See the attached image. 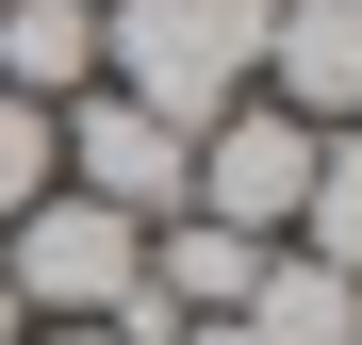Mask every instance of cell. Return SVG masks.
Returning a JSON list of instances; mask_svg holds the SVG:
<instances>
[{
    "label": "cell",
    "mask_w": 362,
    "mask_h": 345,
    "mask_svg": "<svg viewBox=\"0 0 362 345\" xmlns=\"http://www.w3.org/2000/svg\"><path fill=\"white\" fill-rule=\"evenodd\" d=\"M346 345H362V329H346Z\"/></svg>",
    "instance_id": "obj_14"
},
{
    "label": "cell",
    "mask_w": 362,
    "mask_h": 345,
    "mask_svg": "<svg viewBox=\"0 0 362 345\" xmlns=\"http://www.w3.org/2000/svg\"><path fill=\"white\" fill-rule=\"evenodd\" d=\"M247 99L346 132V115H362V0H264V83Z\"/></svg>",
    "instance_id": "obj_5"
},
{
    "label": "cell",
    "mask_w": 362,
    "mask_h": 345,
    "mask_svg": "<svg viewBox=\"0 0 362 345\" xmlns=\"http://www.w3.org/2000/svg\"><path fill=\"white\" fill-rule=\"evenodd\" d=\"M17 329H33V313H17V279H0V345H17Z\"/></svg>",
    "instance_id": "obj_13"
},
{
    "label": "cell",
    "mask_w": 362,
    "mask_h": 345,
    "mask_svg": "<svg viewBox=\"0 0 362 345\" xmlns=\"http://www.w3.org/2000/svg\"><path fill=\"white\" fill-rule=\"evenodd\" d=\"M0 279H17V313H33V329H115V296L148 279V230L49 181L17 230H0Z\"/></svg>",
    "instance_id": "obj_2"
},
{
    "label": "cell",
    "mask_w": 362,
    "mask_h": 345,
    "mask_svg": "<svg viewBox=\"0 0 362 345\" xmlns=\"http://www.w3.org/2000/svg\"><path fill=\"white\" fill-rule=\"evenodd\" d=\"M247 279H264L247 230H214V214H165V230H148V296H165V313H247Z\"/></svg>",
    "instance_id": "obj_8"
},
{
    "label": "cell",
    "mask_w": 362,
    "mask_h": 345,
    "mask_svg": "<svg viewBox=\"0 0 362 345\" xmlns=\"http://www.w3.org/2000/svg\"><path fill=\"white\" fill-rule=\"evenodd\" d=\"M165 345H247V313H198V329H165Z\"/></svg>",
    "instance_id": "obj_11"
},
{
    "label": "cell",
    "mask_w": 362,
    "mask_h": 345,
    "mask_svg": "<svg viewBox=\"0 0 362 345\" xmlns=\"http://www.w3.org/2000/svg\"><path fill=\"white\" fill-rule=\"evenodd\" d=\"M99 83L148 99L165 132H214L264 83V0H99Z\"/></svg>",
    "instance_id": "obj_1"
},
{
    "label": "cell",
    "mask_w": 362,
    "mask_h": 345,
    "mask_svg": "<svg viewBox=\"0 0 362 345\" xmlns=\"http://www.w3.org/2000/svg\"><path fill=\"white\" fill-rule=\"evenodd\" d=\"M99 83V0H0V99L66 115Z\"/></svg>",
    "instance_id": "obj_6"
},
{
    "label": "cell",
    "mask_w": 362,
    "mask_h": 345,
    "mask_svg": "<svg viewBox=\"0 0 362 345\" xmlns=\"http://www.w3.org/2000/svg\"><path fill=\"white\" fill-rule=\"evenodd\" d=\"M280 247H313V263H346V279H362V148H346V132H329V164H313V198H296Z\"/></svg>",
    "instance_id": "obj_9"
},
{
    "label": "cell",
    "mask_w": 362,
    "mask_h": 345,
    "mask_svg": "<svg viewBox=\"0 0 362 345\" xmlns=\"http://www.w3.org/2000/svg\"><path fill=\"white\" fill-rule=\"evenodd\" d=\"M49 181L99 198V214H132V230H165V214H181V181H198V132H165L148 99L83 83L66 115H49Z\"/></svg>",
    "instance_id": "obj_3"
},
{
    "label": "cell",
    "mask_w": 362,
    "mask_h": 345,
    "mask_svg": "<svg viewBox=\"0 0 362 345\" xmlns=\"http://www.w3.org/2000/svg\"><path fill=\"white\" fill-rule=\"evenodd\" d=\"M346 329H362V279L313 263V247H264V279H247V345H346Z\"/></svg>",
    "instance_id": "obj_7"
},
{
    "label": "cell",
    "mask_w": 362,
    "mask_h": 345,
    "mask_svg": "<svg viewBox=\"0 0 362 345\" xmlns=\"http://www.w3.org/2000/svg\"><path fill=\"white\" fill-rule=\"evenodd\" d=\"M17 345H115V329H17Z\"/></svg>",
    "instance_id": "obj_12"
},
{
    "label": "cell",
    "mask_w": 362,
    "mask_h": 345,
    "mask_svg": "<svg viewBox=\"0 0 362 345\" xmlns=\"http://www.w3.org/2000/svg\"><path fill=\"white\" fill-rule=\"evenodd\" d=\"M33 198H49V115H33V99H0V230H17Z\"/></svg>",
    "instance_id": "obj_10"
},
{
    "label": "cell",
    "mask_w": 362,
    "mask_h": 345,
    "mask_svg": "<svg viewBox=\"0 0 362 345\" xmlns=\"http://www.w3.org/2000/svg\"><path fill=\"white\" fill-rule=\"evenodd\" d=\"M313 164H329V132H313V115L230 99L214 132H198V181H181V214H214V230H247V247H280V230H296V198H313Z\"/></svg>",
    "instance_id": "obj_4"
}]
</instances>
